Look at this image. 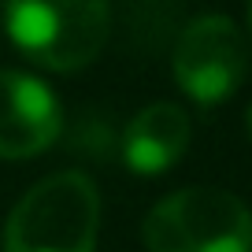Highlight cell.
<instances>
[{"label":"cell","mask_w":252,"mask_h":252,"mask_svg":"<svg viewBox=\"0 0 252 252\" xmlns=\"http://www.w3.org/2000/svg\"><path fill=\"white\" fill-rule=\"evenodd\" d=\"M4 26L30 63L71 74L89 67L108 45L111 8L108 0H8Z\"/></svg>","instance_id":"6da1fadb"},{"label":"cell","mask_w":252,"mask_h":252,"mask_svg":"<svg viewBox=\"0 0 252 252\" xmlns=\"http://www.w3.org/2000/svg\"><path fill=\"white\" fill-rule=\"evenodd\" d=\"M100 234V193L82 171H60L11 208L4 252H93Z\"/></svg>","instance_id":"7a4b0ae2"},{"label":"cell","mask_w":252,"mask_h":252,"mask_svg":"<svg viewBox=\"0 0 252 252\" xmlns=\"http://www.w3.org/2000/svg\"><path fill=\"white\" fill-rule=\"evenodd\" d=\"M141 237L149 252H252V212L226 189L193 186L159 200Z\"/></svg>","instance_id":"3957f363"},{"label":"cell","mask_w":252,"mask_h":252,"mask_svg":"<svg viewBox=\"0 0 252 252\" xmlns=\"http://www.w3.org/2000/svg\"><path fill=\"white\" fill-rule=\"evenodd\" d=\"M174 82L189 100L204 104H222L237 86L245 82L249 71V41L237 30L234 19L226 15H200L178 33L174 41Z\"/></svg>","instance_id":"277c9868"},{"label":"cell","mask_w":252,"mask_h":252,"mask_svg":"<svg viewBox=\"0 0 252 252\" xmlns=\"http://www.w3.org/2000/svg\"><path fill=\"white\" fill-rule=\"evenodd\" d=\"M63 111L41 78L0 71V159H30L60 137Z\"/></svg>","instance_id":"5b68a950"},{"label":"cell","mask_w":252,"mask_h":252,"mask_svg":"<svg viewBox=\"0 0 252 252\" xmlns=\"http://www.w3.org/2000/svg\"><path fill=\"white\" fill-rule=\"evenodd\" d=\"M189 115L178 104L156 100L141 108L123 134V159L134 174H163L189 149Z\"/></svg>","instance_id":"8992f818"},{"label":"cell","mask_w":252,"mask_h":252,"mask_svg":"<svg viewBox=\"0 0 252 252\" xmlns=\"http://www.w3.org/2000/svg\"><path fill=\"white\" fill-rule=\"evenodd\" d=\"M245 126H249V141H252V104H249V111H245Z\"/></svg>","instance_id":"52a82bcc"},{"label":"cell","mask_w":252,"mask_h":252,"mask_svg":"<svg viewBox=\"0 0 252 252\" xmlns=\"http://www.w3.org/2000/svg\"><path fill=\"white\" fill-rule=\"evenodd\" d=\"M249 30H252V0H249Z\"/></svg>","instance_id":"ba28073f"}]
</instances>
